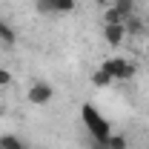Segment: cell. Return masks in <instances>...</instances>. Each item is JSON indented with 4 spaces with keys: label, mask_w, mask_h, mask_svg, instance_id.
Masks as SVG:
<instances>
[{
    "label": "cell",
    "mask_w": 149,
    "mask_h": 149,
    "mask_svg": "<svg viewBox=\"0 0 149 149\" xmlns=\"http://www.w3.org/2000/svg\"><path fill=\"white\" fill-rule=\"evenodd\" d=\"M9 83H12V72H9V69H3V66H0V89H6V86H9Z\"/></svg>",
    "instance_id": "cell-13"
},
{
    "label": "cell",
    "mask_w": 149,
    "mask_h": 149,
    "mask_svg": "<svg viewBox=\"0 0 149 149\" xmlns=\"http://www.w3.org/2000/svg\"><path fill=\"white\" fill-rule=\"evenodd\" d=\"M15 40H17L15 29H12L9 23H0V43H3V46H15Z\"/></svg>",
    "instance_id": "cell-9"
},
{
    "label": "cell",
    "mask_w": 149,
    "mask_h": 149,
    "mask_svg": "<svg viewBox=\"0 0 149 149\" xmlns=\"http://www.w3.org/2000/svg\"><path fill=\"white\" fill-rule=\"evenodd\" d=\"M112 6L120 12V17H123V20L135 15V0H112Z\"/></svg>",
    "instance_id": "cell-8"
},
{
    "label": "cell",
    "mask_w": 149,
    "mask_h": 149,
    "mask_svg": "<svg viewBox=\"0 0 149 149\" xmlns=\"http://www.w3.org/2000/svg\"><path fill=\"white\" fill-rule=\"evenodd\" d=\"M40 15H72L77 9L74 0H35Z\"/></svg>",
    "instance_id": "cell-4"
},
{
    "label": "cell",
    "mask_w": 149,
    "mask_h": 149,
    "mask_svg": "<svg viewBox=\"0 0 149 149\" xmlns=\"http://www.w3.org/2000/svg\"><path fill=\"white\" fill-rule=\"evenodd\" d=\"M103 23H123V17H120V12H118L115 6H106V12H103Z\"/></svg>",
    "instance_id": "cell-12"
},
{
    "label": "cell",
    "mask_w": 149,
    "mask_h": 149,
    "mask_svg": "<svg viewBox=\"0 0 149 149\" xmlns=\"http://www.w3.org/2000/svg\"><path fill=\"white\" fill-rule=\"evenodd\" d=\"M123 26H126V35H132V37L143 35V20H141V17H135V15L123 20Z\"/></svg>",
    "instance_id": "cell-7"
},
{
    "label": "cell",
    "mask_w": 149,
    "mask_h": 149,
    "mask_svg": "<svg viewBox=\"0 0 149 149\" xmlns=\"http://www.w3.org/2000/svg\"><path fill=\"white\" fill-rule=\"evenodd\" d=\"M115 80H112V74L106 72V69H95L92 74V86H97V89H106V86H112Z\"/></svg>",
    "instance_id": "cell-6"
},
{
    "label": "cell",
    "mask_w": 149,
    "mask_h": 149,
    "mask_svg": "<svg viewBox=\"0 0 149 149\" xmlns=\"http://www.w3.org/2000/svg\"><path fill=\"white\" fill-rule=\"evenodd\" d=\"M146 52H149V49H146Z\"/></svg>",
    "instance_id": "cell-16"
},
{
    "label": "cell",
    "mask_w": 149,
    "mask_h": 149,
    "mask_svg": "<svg viewBox=\"0 0 149 149\" xmlns=\"http://www.w3.org/2000/svg\"><path fill=\"white\" fill-rule=\"evenodd\" d=\"M80 118H83V123H86V129H89V135L95 138V143H106L109 141V120L100 115V112L95 109L92 103H83V109H80Z\"/></svg>",
    "instance_id": "cell-1"
},
{
    "label": "cell",
    "mask_w": 149,
    "mask_h": 149,
    "mask_svg": "<svg viewBox=\"0 0 149 149\" xmlns=\"http://www.w3.org/2000/svg\"><path fill=\"white\" fill-rule=\"evenodd\" d=\"M126 37L129 35H126V26H123V23H103V40L109 43L112 49H118Z\"/></svg>",
    "instance_id": "cell-5"
},
{
    "label": "cell",
    "mask_w": 149,
    "mask_h": 149,
    "mask_svg": "<svg viewBox=\"0 0 149 149\" xmlns=\"http://www.w3.org/2000/svg\"><path fill=\"white\" fill-rule=\"evenodd\" d=\"M103 146H106V149H126L129 143H126V138H123V135H109V141H106Z\"/></svg>",
    "instance_id": "cell-11"
},
{
    "label": "cell",
    "mask_w": 149,
    "mask_h": 149,
    "mask_svg": "<svg viewBox=\"0 0 149 149\" xmlns=\"http://www.w3.org/2000/svg\"><path fill=\"white\" fill-rule=\"evenodd\" d=\"M100 69H106L112 74V80H129L135 74V63H129L126 57H109V60H103Z\"/></svg>",
    "instance_id": "cell-3"
},
{
    "label": "cell",
    "mask_w": 149,
    "mask_h": 149,
    "mask_svg": "<svg viewBox=\"0 0 149 149\" xmlns=\"http://www.w3.org/2000/svg\"><path fill=\"white\" fill-rule=\"evenodd\" d=\"M0 149H26V146H23V141L17 135H3L0 138Z\"/></svg>",
    "instance_id": "cell-10"
},
{
    "label": "cell",
    "mask_w": 149,
    "mask_h": 149,
    "mask_svg": "<svg viewBox=\"0 0 149 149\" xmlns=\"http://www.w3.org/2000/svg\"><path fill=\"white\" fill-rule=\"evenodd\" d=\"M26 97H29L32 106H46V103H52V97H55V86L46 83V80H35V83L29 86Z\"/></svg>",
    "instance_id": "cell-2"
},
{
    "label": "cell",
    "mask_w": 149,
    "mask_h": 149,
    "mask_svg": "<svg viewBox=\"0 0 149 149\" xmlns=\"http://www.w3.org/2000/svg\"><path fill=\"white\" fill-rule=\"evenodd\" d=\"M92 149H106V146H103V143H95V146Z\"/></svg>",
    "instance_id": "cell-15"
},
{
    "label": "cell",
    "mask_w": 149,
    "mask_h": 149,
    "mask_svg": "<svg viewBox=\"0 0 149 149\" xmlns=\"http://www.w3.org/2000/svg\"><path fill=\"white\" fill-rule=\"evenodd\" d=\"M95 3H97V6H109L112 0H95Z\"/></svg>",
    "instance_id": "cell-14"
}]
</instances>
